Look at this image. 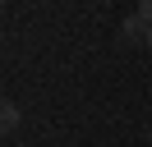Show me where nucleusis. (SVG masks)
Instances as JSON below:
<instances>
[{
	"mask_svg": "<svg viewBox=\"0 0 152 147\" xmlns=\"http://www.w3.org/2000/svg\"><path fill=\"white\" fill-rule=\"evenodd\" d=\"M138 37H148V23H143L138 14H129V18L120 23V41H138Z\"/></svg>",
	"mask_w": 152,
	"mask_h": 147,
	"instance_id": "1",
	"label": "nucleus"
},
{
	"mask_svg": "<svg viewBox=\"0 0 152 147\" xmlns=\"http://www.w3.org/2000/svg\"><path fill=\"white\" fill-rule=\"evenodd\" d=\"M0 124H5V133H14V129H19V101H0Z\"/></svg>",
	"mask_w": 152,
	"mask_h": 147,
	"instance_id": "2",
	"label": "nucleus"
},
{
	"mask_svg": "<svg viewBox=\"0 0 152 147\" xmlns=\"http://www.w3.org/2000/svg\"><path fill=\"white\" fill-rule=\"evenodd\" d=\"M138 18H143V23L152 28V0H138Z\"/></svg>",
	"mask_w": 152,
	"mask_h": 147,
	"instance_id": "3",
	"label": "nucleus"
},
{
	"mask_svg": "<svg viewBox=\"0 0 152 147\" xmlns=\"http://www.w3.org/2000/svg\"><path fill=\"white\" fill-rule=\"evenodd\" d=\"M143 41H148V51H152V28H148V37H143Z\"/></svg>",
	"mask_w": 152,
	"mask_h": 147,
	"instance_id": "4",
	"label": "nucleus"
},
{
	"mask_svg": "<svg viewBox=\"0 0 152 147\" xmlns=\"http://www.w3.org/2000/svg\"><path fill=\"white\" fill-rule=\"evenodd\" d=\"M148 143H152V124H148Z\"/></svg>",
	"mask_w": 152,
	"mask_h": 147,
	"instance_id": "5",
	"label": "nucleus"
}]
</instances>
